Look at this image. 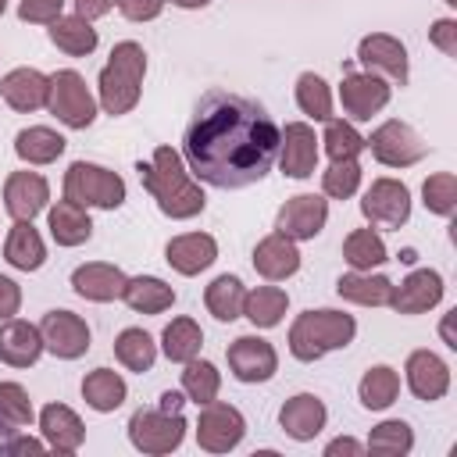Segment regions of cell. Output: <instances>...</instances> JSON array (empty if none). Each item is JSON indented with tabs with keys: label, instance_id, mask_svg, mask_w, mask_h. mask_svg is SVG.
Listing matches in <instances>:
<instances>
[{
	"label": "cell",
	"instance_id": "d6a6232c",
	"mask_svg": "<svg viewBox=\"0 0 457 457\" xmlns=\"http://www.w3.org/2000/svg\"><path fill=\"white\" fill-rule=\"evenodd\" d=\"M125 396H129V386H125V378H121L118 371H111V368H96V371H89V375L82 378V400H86L93 411H100V414L118 411V407L125 403Z\"/></svg>",
	"mask_w": 457,
	"mask_h": 457
},
{
	"label": "cell",
	"instance_id": "4316f807",
	"mask_svg": "<svg viewBox=\"0 0 457 457\" xmlns=\"http://www.w3.org/2000/svg\"><path fill=\"white\" fill-rule=\"evenodd\" d=\"M46 225H50V236L57 246H82L93 236V221H89L86 207H79L71 200H57L46 214Z\"/></svg>",
	"mask_w": 457,
	"mask_h": 457
},
{
	"label": "cell",
	"instance_id": "816d5d0a",
	"mask_svg": "<svg viewBox=\"0 0 457 457\" xmlns=\"http://www.w3.org/2000/svg\"><path fill=\"white\" fill-rule=\"evenodd\" d=\"M339 453H346V457H361L364 446H361L357 439H350V436H339V439H332V443L325 446V457H339Z\"/></svg>",
	"mask_w": 457,
	"mask_h": 457
},
{
	"label": "cell",
	"instance_id": "f6af8a7d",
	"mask_svg": "<svg viewBox=\"0 0 457 457\" xmlns=\"http://www.w3.org/2000/svg\"><path fill=\"white\" fill-rule=\"evenodd\" d=\"M0 421L14 432L32 425V400L18 382H0Z\"/></svg>",
	"mask_w": 457,
	"mask_h": 457
},
{
	"label": "cell",
	"instance_id": "484cf974",
	"mask_svg": "<svg viewBox=\"0 0 457 457\" xmlns=\"http://www.w3.org/2000/svg\"><path fill=\"white\" fill-rule=\"evenodd\" d=\"M39 432H43L46 446L57 450V453H75L82 446V439H86L82 418L64 403H46L39 411Z\"/></svg>",
	"mask_w": 457,
	"mask_h": 457
},
{
	"label": "cell",
	"instance_id": "8992f818",
	"mask_svg": "<svg viewBox=\"0 0 457 457\" xmlns=\"http://www.w3.org/2000/svg\"><path fill=\"white\" fill-rule=\"evenodd\" d=\"M186 439V418L182 411H161V407H139L129 418V443L139 453H171Z\"/></svg>",
	"mask_w": 457,
	"mask_h": 457
},
{
	"label": "cell",
	"instance_id": "f1b7e54d",
	"mask_svg": "<svg viewBox=\"0 0 457 457\" xmlns=\"http://www.w3.org/2000/svg\"><path fill=\"white\" fill-rule=\"evenodd\" d=\"M336 293H339L343 300H350V303H361V307H389L393 282H389L386 275L350 271V275H339Z\"/></svg>",
	"mask_w": 457,
	"mask_h": 457
},
{
	"label": "cell",
	"instance_id": "ab89813d",
	"mask_svg": "<svg viewBox=\"0 0 457 457\" xmlns=\"http://www.w3.org/2000/svg\"><path fill=\"white\" fill-rule=\"evenodd\" d=\"M218 389H221V375H218V368L211 361H196V357L186 361V368H182V393L196 407L218 400Z\"/></svg>",
	"mask_w": 457,
	"mask_h": 457
},
{
	"label": "cell",
	"instance_id": "2e32d148",
	"mask_svg": "<svg viewBox=\"0 0 457 457\" xmlns=\"http://www.w3.org/2000/svg\"><path fill=\"white\" fill-rule=\"evenodd\" d=\"M278 168L289 179H311L318 168V136L307 121H289L278 132Z\"/></svg>",
	"mask_w": 457,
	"mask_h": 457
},
{
	"label": "cell",
	"instance_id": "ffe728a7",
	"mask_svg": "<svg viewBox=\"0 0 457 457\" xmlns=\"http://www.w3.org/2000/svg\"><path fill=\"white\" fill-rule=\"evenodd\" d=\"M407 386H411V393L418 396V400H425V403H432V400H443L446 396V389H450V368H446V361L439 357V353H432V350H414L411 357H407Z\"/></svg>",
	"mask_w": 457,
	"mask_h": 457
},
{
	"label": "cell",
	"instance_id": "8fae6325",
	"mask_svg": "<svg viewBox=\"0 0 457 457\" xmlns=\"http://www.w3.org/2000/svg\"><path fill=\"white\" fill-rule=\"evenodd\" d=\"M328 221V200L318 196V193H300V196H289L278 214H275V232L289 236L293 243L300 239H314Z\"/></svg>",
	"mask_w": 457,
	"mask_h": 457
},
{
	"label": "cell",
	"instance_id": "7c38bea8",
	"mask_svg": "<svg viewBox=\"0 0 457 457\" xmlns=\"http://www.w3.org/2000/svg\"><path fill=\"white\" fill-rule=\"evenodd\" d=\"M225 357H228V371L239 382H246V386L268 382L278 371V353L261 336H239V339H232L228 350H225Z\"/></svg>",
	"mask_w": 457,
	"mask_h": 457
},
{
	"label": "cell",
	"instance_id": "7402d4cb",
	"mask_svg": "<svg viewBox=\"0 0 457 457\" xmlns=\"http://www.w3.org/2000/svg\"><path fill=\"white\" fill-rule=\"evenodd\" d=\"M325 421H328V411H325V403H321L314 393H296V396H289V400L282 403V411H278L282 432H286L289 439H296V443L314 439V436L325 428Z\"/></svg>",
	"mask_w": 457,
	"mask_h": 457
},
{
	"label": "cell",
	"instance_id": "d6986e66",
	"mask_svg": "<svg viewBox=\"0 0 457 457\" xmlns=\"http://www.w3.org/2000/svg\"><path fill=\"white\" fill-rule=\"evenodd\" d=\"M125 271L118 264H104V261H89V264H79L71 271V289L82 296V300H93V303H111V300H121L125 293Z\"/></svg>",
	"mask_w": 457,
	"mask_h": 457
},
{
	"label": "cell",
	"instance_id": "f35d334b",
	"mask_svg": "<svg viewBox=\"0 0 457 457\" xmlns=\"http://www.w3.org/2000/svg\"><path fill=\"white\" fill-rule=\"evenodd\" d=\"M114 357L129 368V371H150L154 361H157V343L150 339V332L143 328H125L118 339H114Z\"/></svg>",
	"mask_w": 457,
	"mask_h": 457
},
{
	"label": "cell",
	"instance_id": "ac0fdd59",
	"mask_svg": "<svg viewBox=\"0 0 457 457\" xmlns=\"http://www.w3.org/2000/svg\"><path fill=\"white\" fill-rule=\"evenodd\" d=\"M443 300V275L432 268H418L411 271L400 286H393L389 307L396 314H425Z\"/></svg>",
	"mask_w": 457,
	"mask_h": 457
},
{
	"label": "cell",
	"instance_id": "7bdbcfd3",
	"mask_svg": "<svg viewBox=\"0 0 457 457\" xmlns=\"http://www.w3.org/2000/svg\"><path fill=\"white\" fill-rule=\"evenodd\" d=\"M296 104L303 114H311L314 121H328L332 118V93H328V82L314 71H303L296 79Z\"/></svg>",
	"mask_w": 457,
	"mask_h": 457
},
{
	"label": "cell",
	"instance_id": "7a4b0ae2",
	"mask_svg": "<svg viewBox=\"0 0 457 457\" xmlns=\"http://www.w3.org/2000/svg\"><path fill=\"white\" fill-rule=\"evenodd\" d=\"M136 171H139L143 189L157 200L161 214H168V218H175V221H186V218H196V214L204 211L207 196H204L200 182L189 179L186 161H182L179 150L157 146L146 164H143V161L136 164Z\"/></svg>",
	"mask_w": 457,
	"mask_h": 457
},
{
	"label": "cell",
	"instance_id": "f5cc1de1",
	"mask_svg": "<svg viewBox=\"0 0 457 457\" xmlns=\"http://www.w3.org/2000/svg\"><path fill=\"white\" fill-rule=\"evenodd\" d=\"M111 7H114V0H75V11H79L86 21H93V18H104Z\"/></svg>",
	"mask_w": 457,
	"mask_h": 457
},
{
	"label": "cell",
	"instance_id": "ba28073f",
	"mask_svg": "<svg viewBox=\"0 0 457 457\" xmlns=\"http://www.w3.org/2000/svg\"><path fill=\"white\" fill-rule=\"evenodd\" d=\"M364 146H371L375 161L386 164V168H411L428 154V143L407 121H382L364 139Z\"/></svg>",
	"mask_w": 457,
	"mask_h": 457
},
{
	"label": "cell",
	"instance_id": "681fc988",
	"mask_svg": "<svg viewBox=\"0 0 457 457\" xmlns=\"http://www.w3.org/2000/svg\"><path fill=\"white\" fill-rule=\"evenodd\" d=\"M114 4H118V11H121L129 21H154V18L164 11L168 0H114Z\"/></svg>",
	"mask_w": 457,
	"mask_h": 457
},
{
	"label": "cell",
	"instance_id": "5bb4252c",
	"mask_svg": "<svg viewBox=\"0 0 457 457\" xmlns=\"http://www.w3.org/2000/svg\"><path fill=\"white\" fill-rule=\"evenodd\" d=\"M39 336L43 346L61 361H75L89 350V325L71 311H46L39 321Z\"/></svg>",
	"mask_w": 457,
	"mask_h": 457
},
{
	"label": "cell",
	"instance_id": "9c48e42d",
	"mask_svg": "<svg viewBox=\"0 0 457 457\" xmlns=\"http://www.w3.org/2000/svg\"><path fill=\"white\" fill-rule=\"evenodd\" d=\"M246 436V418L232 407V403H221V400H211L200 407V418H196V443L200 450L207 453H228L243 443Z\"/></svg>",
	"mask_w": 457,
	"mask_h": 457
},
{
	"label": "cell",
	"instance_id": "e0dca14e",
	"mask_svg": "<svg viewBox=\"0 0 457 457\" xmlns=\"http://www.w3.org/2000/svg\"><path fill=\"white\" fill-rule=\"evenodd\" d=\"M50 200V186L39 171H11L4 182V207L14 221H32Z\"/></svg>",
	"mask_w": 457,
	"mask_h": 457
},
{
	"label": "cell",
	"instance_id": "6da1fadb",
	"mask_svg": "<svg viewBox=\"0 0 457 457\" xmlns=\"http://www.w3.org/2000/svg\"><path fill=\"white\" fill-rule=\"evenodd\" d=\"M182 154L200 182L214 189H246L271 171L278 157V125L257 100L211 89L186 125Z\"/></svg>",
	"mask_w": 457,
	"mask_h": 457
},
{
	"label": "cell",
	"instance_id": "f546056e",
	"mask_svg": "<svg viewBox=\"0 0 457 457\" xmlns=\"http://www.w3.org/2000/svg\"><path fill=\"white\" fill-rule=\"evenodd\" d=\"M121 300L136 314H161V311H168L175 303V289L164 278H157V275H136V278L125 282Z\"/></svg>",
	"mask_w": 457,
	"mask_h": 457
},
{
	"label": "cell",
	"instance_id": "7dc6e473",
	"mask_svg": "<svg viewBox=\"0 0 457 457\" xmlns=\"http://www.w3.org/2000/svg\"><path fill=\"white\" fill-rule=\"evenodd\" d=\"M61 11H64V0H21L18 4V18L32 25H50L61 18Z\"/></svg>",
	"mask_w": 457,
	"mask_h": 457
},
{
	"label": "cell",
	"instance_id": "c3c4849f",
	"mask_svg": "<svg viewBox=\"0 0 457 457\" xmlns=\"http://www.w3.org/2000/svg\"><path fill=\"white\" fill-rule=\"evenodd\" d=\"M428 39L436 50H443L446 57H457V21L453 18H436L428 29Z\"/></svg>",
	"mask_w": 457,
	"mask_h": 457
},
{
	"label": "cell",
	"instance_id": "680465c9",
	"mask_svg": "<svg viewBox=\"0 0 457 457\" xmlns=\"http://www.w3.org/2000/svg\"><path fill=\"white\" fill-rule=\"evenodd\" d=\"M4 7H7V0H0V14H4Z\"/></svg>",
	"mask_w": 457,
	"mask_h": 457
},
{
	"label": "cell",
	"instance_id": "e575fe53",
	"mask_svg": "<svg viewBox=\"0 0 457 457\" xmlns=\"http://www.w3.org/2000/svg\"><path fill=\"white\" fill-rule=\"evenodd\" d=\"M357 396L368 411H386L396 403L400 396V375L389 368V364H375L361 375V386H357Z\"/></svg>",
	"mask_w": 457,
	"mask_h": 457
},
{
	"label": "cell",
	"instance_id": "cb8c5ba5",
	"mask_svg": "<svg viewBox=\"0 0 457 457\" xmlns=\"http://www.w3.org/2000/svg\"><path fill=\"white\" fill-rule=\"evenodd\" d=\"M253 268H257L261 278L282 282V278H289V275L300 271V250H296V243L289 236L271 232V236H264L253 246Z\"/></svg>",
	"mask_w": 457,
	"mask_h": 457
},
{
	"label": "cell",
	"instance_id": "9a60e30c",
	"mask_svg": "<svg viewBox=\"0 0 457 457\" xmlns=\"http://www.w3.org/2000/svg\"><path fill=\"white\" fill-rule=\"evenodd\" d=\"M339 100L350 121H371V114H378L389 104V82L371 71H346L339 86Z\"/></svg>",
	"mask_w": 457,
	"mask_h": 457
},
{
	"label": "cell",
	"instance_id": "ee69618b",
	"mask_svg": "<svg viewBox=\"0 0 457 457\" xmlns=\"http://www.w3.org/2000/svg\"><path fill=\"white\" fill-rule=\"evenodd\" d=\"M421 200H425V207H428L432 214L450 218V214L457 211V179H453V171H436V175H428L425 186H421Z\"/></svg>",
	"mask_w": 457,
	"mask_h": 457
},
{
	"label": "cell",
	"instance_id": "6f0895ef",
	"mask_svg": "<svg viewBox=\"0 0 457 457\" xmlns=\"http://www.w3.org/2000/svg\"><path fill=\"white\" fill-rule=\"evenodd\" d=\"M175 7H182V11H196V7H207L211 0H171Z\"/></svg>",
	"mask_w": 457,
	"mask_h": 457
},
{
	"label": "cell",
	"instance_id": "52a82bcc",
	"mask_svg": "<svg viewBox=\"0 0 457 457\" xmlns=\"http://www.w3.org/2000/svg\"><path fill=\"white\" fill-rule=\"evenodd\" d=\"M46 111L68 125V129H89L96 118V100L86 86V79L71 68L50 75V93H46Z\"/></svg>",
	"mask_w": 457,
	"mask_h": 457
},
{
	"label": "cell",
	"instance_id": "b9f144b4",
	"mask_svg": "<svg viewBox=\"0 0 457 457\" xmlns=\"http://www.w3.org/2000/svg\"><path fill=\"white\" fill-rule=\"evenodd\" d=\"M411 446H414V432L400 418L375 425L371 436H368V450L378 453V457H403V453H411Z\"/></svg>",
	"mask_w": 457,
	"mask_h": 457
},
{
	"label": "cell",
	"instance_id": "d590c367",
	"mask_svg": "<svg viewBox=\"0 0 457 457\" xmlns=\"http://www.w3.org/2000/svg\"><path fill=\"white\" fill-rule=\"evenodd\" d=\"M204 303L218 321H236L243 314V303H246V286L236 275H218L204 289Z\"/></svg>",
	"mask_w": 457,
	"mask_h": 457
},
{
	"label": "cell",
	"instance_id": "1f68e13d",
	"mask_svg": "<svg viewBox=\"0 0 457 457\" xmlns=\"http://www.w3.org/2000/svg\"><path fill=\"white\" fill-rule=\"evenodd\" d=\"M64 146H68V139L46 125H32V129H21L14 136V154L25 164H54L64 154Z\"/></svg>",
	"mask_w": 457,
	"mask_h": 457
},
{
	"label": "cell",
	"instance_id": "11a10c76",
	"mask_svg": "<svg viewBox=\"0 0 457 457\" xmlns=\"http://www.w3.org/2000/svg\"><path fill=\"white\" fill-rule=\"evenodd\" d=\"M161 411H182V396L179 393H161Z\"/></svg>",
	"mask_w": 457,
	"mask_h": 457
},
{
	"label": "cell",
	"instance_id": "3957f363",
	"mask_svg": "<svg viewBox=\"0 0 457 457\" xmlns=\"http://www.w3.org/2000/svg\"><path fill=\"white\" fill-rule=\"evenodd\" d=\"M143 75H146V50L132 39L125 43H114L100 79H96V89H100V107L107 114H129L136 104H139V89H143Z\"/></svg>",
	"mask_w": 457,
	"mask_h": 457
},
{
	"label": "cell",
	"instance_id": "74e56055",
	"mask_svg": "<svg viewBox=\"0 0 457 457\" xmlns=\"http://www.w3.org/2000/svg\"><path fill=\"white\" fill-rule=\"evenodd\" d=\"M286 307H289L286 289H278V286H257L253 293H246L243 314H246L257 328H275V325L282 321Z\"/></svg>",
	"mask_w": 457,
	"mask_h": 457
},
{
	"label": "cell",
	"instance_id": "db71d44e",
	"mask_svg": "<svg viewBox=\"0 0 457 457\" xmlns=\"http://www.w3.org/2000/svg\"><path fill=\"white\" fill-rule=\"evenodd\" d=\"M43 450H46V443H39L32 436H14L7 443V453H43Z\"/></svg>",
	"mask_w": 457,
	"mask_h": 457
},
{
	"label": "cell",
	"instance_id": "9f6ffc18",
	"mask_svg": "<svg viewBox=\"0 0 457 457\" xmlns=\"http://www.w3.org/2000/svg\"><path fill=\"white\" fill-rule=\"evenodd\" d=\"M11 439H14V428L0 421V453H7V443H11Z\"/></svg>",
	"mask_w": 457,
	"mask_h": 457
},
{
	"label": "cell",
	"instance_id": "60d3db41",
	"mask_svg": "<svg viewBox=\"0 0 457 457\" xmlns=\"http://www.w3.org/2000/svg\"><path fill=\"white\" fill-rule=\"evenodd\" d=\"M318 143H325V154L332 161H357L361 150H364V136L343 118H328L325 121V136Z\"/></svg>",
	"mask_w": 457,
	"mask_h": 457
},
{
	"label": "cell",
	"instance_id": "30bf717a",
	"mask_svg": "<svg viewBox=\"0 0 457 457\" xmlns=\"http://www.w3.org/2000/svg\"><path fill=\"white\" fill-rule=\"evenodd\" d=\"M361 214L371 225L400 228L411 218V189L400 179H375L361 200Z\"/></svg>",
	"mask_w": 457,
	"mask_h": 457
},
{
	"label": "cell",
	"instance_id": "f907efd6",
	"mask_svg": "<svg viewBox=\"0 0 457 457\" xmlns=\"http://www.w3.org/2000/svg\"><path fill=\"white\" fill-rule=\"evenodd\" d=\"M18 307H21V289H18V282L7 278V275H0V321H4V318H14Z\"/></svg>",
	"mask_w": 457,
	"mask_h": 457
},
{
	"label": "cell",
	"instance_id": "8d00e7d4",
	"mask_svg": "<svg viewBox=\"0 0 457 457\" xmlns=\"http://www.w3.org/2000/svg\"><path fill=\"white\" fill-rule=\"evenodd\" d=\"M343 257L353 271H371L378 264H386V243L375 228H353L346 239H343Z\"/></svg>",
	"mask_w": 457,
	"mask_h": 457
},
{
	"label": "cell",
	"instance_id": "d4e9b609",
	"mask_svg": "<svg viewBox=\"0 0 457 457\" xmlns=\"http://www.w3.org/2000/svg\"><path fill=\"white\" fill-rule=\"evenodd\" d=\"M214 257H218V243L207 232H186V236L168 239V246H164V261L179 275H200L204 268L214 264Z\"/></svg>",
	"mask_w": 457,
	"mask_h": 457
},
{
	"label": "cell",
	"instance_id": "4fadbf2b",
	"mask_svg": "<svg viewBox=\"0 0 457 457\" xmlns=\"http://www.w3.org/2000/svg\"><path fill=\"white\" fill-rule=\"evenodd\" d=\"M357 61L364 64V71L389 79L393 86H407V50L396 36L389 32H371L357 43Z\"/></svg>",
	"mask_w": 457,
	"mask_h": 457
},
{
	"label": "cell",
	"instance_id": "5b68a950",
	"mask_svg": "<svg viewBox=\"0 0 457 457\" xmlns=\"http://www.w3.org/2000/svg\"><path fill=\"white\" fill-rule=\"evenodd\" d=\"M64 200H71L79 207L114 211V207L125 204V182L111 168H100V164H89V161H75L64 171Z\"/></svg>",
	"mask_w": 457,
	"mask_h": 457
},
{
	"label": "cell",
	"instance_id": "836d02e7",
	"mask_svg": "<svg viewBox=\"0 0 457 457\" xmlns=\"http://www.w3.org/2000/svg\"><path fill=\"white\" fill-rule=\"evenodd\" d=\"M200 346H204V332H200V325L193 318H171L164 325V332H161V350L175 364L193 361L200 353Z\"/></svg>",
	"mask_w": 457,
	"mask_h": 457
},
{
	"label": "cell",
	"instance_id": "bcb514c9",
	"mask_svg": "<svg viewBox=\"0 0 457 457\" xmlns=\"http://www.w3.org/2000/svg\"><path fill=\"white\" fill-rule=\"evenodd\" d=\"M357 186H361V164H357V161H332L328 171H321V189H325V196H332V200L353 196Z\"/></svg>",
	"mask_w": 457,
	"mask_h": 457
},
{
	"label": "cell",
	"instance_id": "4dcf8cb0",
	"mask_svg": "<svg viewBox=\"0 0 457 457\" xmlns=\"http://www.w3.org/2000/svg\"><path fill=\"white\" fill-rule=\"evenodd\" d=\"M50 43L64 50L68 57H89L100 39H96V29L82 14H61L57 21H50Z\"/></svg>",
	"mask_w": 457,
	"mask_h": 457
},
{
	"label": "cell",
	"instance_id": "603a6c76",
	"mask_svg": "<svg viewBox=\"0 0 457 457\" xmlns=\"http://www.w3.org/2000/svg\"><path fill=\"white\" fill-rule=\"evenodd\" d=\"M46 93H50V75L36 71V68H14L0 79V96L7 107L29 114L46 107Z\"/></svg>",
	"mask_w": 457,
	"mask_h": 457
},
{
	"label": "cell",
	"instance_id": "277c9868",
	"mask_svg": "<svg viewBox=\"0 0 457 457\" xmlns=\"http://www.w3.org/2000/svg\"><path fill=\"white\" fill-rule=\"evenodd\" d=\"M353 336H357L353 314L328 311V307H321V311H303V314L293 321V328H289V353H293L296 361L311 364V361H321V357L332 353V350L350 346Z\"/></svg>",
	"mask_w": 457,
	"mask_h": 457
},
{
	"label": "cell",
	"instance_id": "44dd1931",
	"mask_svg": "<svg viewBox=\"0 0 457 457\" xmlns=\"http://www.w3.org/2000/svg\"><path fill=\"white\" fill-rule=\"evenodd\" d=\"M43 336L39 325L21 321V318H4L0 321V361L11 368H32L43 353Z\"/></svg>",
	"mask_w": 457,
	"mask_h": 457
},
{
	"label": "cell",
	"instance_id": "83f0119b",
	"mask_svg": "<svg viewBox=\"0 0 457 457\" xmlns=\"http://www.w3.org/2000/svg\"><path fill=\"white\" fill-rule=\"evenodd\" d=\"M4 257L11 268L18 271H39L46 261V246L39 239V232L32 228V221H14L7 239H4Z\"/></svg>",
	"mask_w": 457,
	"mask_h": 457
}]
</instances>
